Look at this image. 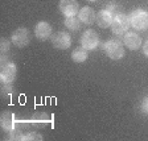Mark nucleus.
I'll use <instances>...</instances> for the list:
<instances>
[{
    "instance_id": "obj_15",
    "label": "nucleus",
    "mask_w": 148,
    "mask_h": 141,
    "mask_svg": "<svg viewBox=\"0 0 148 141\" xmlns=\"http://www.w3.org/2000/svg\"><path fill=\"white\" fill-rule=\"evenodd\" d=\"M81 20L77 16H71V17H66L65 18V27L70 29V31H78L81 28Z\"/></svg>"
},
{
    "instance_id": "obj_2",
    "label": "nucleus",
    "mask_w": 148,
    "mask_h": 141,
    "mask_svg": "<svg viewBox=\"0 0 148 141\" xmlns=\"http://www.w3.org/2000/svg\"><path fill=\"white\" fill-rule=\"evenodd\" d=\"M105 52L111 59H120L124 55L123 44L118 40H110L105 44Z\"/></svg>"
},
{
    "instance_id": "obj_9",
    "label": "nucleus",
    "mask_w": 148,
    "mask_h": 141,
    "mask_svg": "<svg viewBox=\"0 0 148 141\" xmlns=\"http://www.w3.org/2000/svg\"><path fill=\"white\" fill-rule=\"evenodd\" d=\"M52 32H53L52 25L46 21H41L34 27V36H36L38 40H46V38H49Z\"/></svg>"
},
{
    "instance_id": "obj_7",
    "label": "nucleus",
    "mask_w": 148,
    "mask_h": 141,
    "mask_svg": "<svg viewBox=\"0 0 148 141\" xmlns=\"http://www.w3.org/2000/svg\"><path fill=\"white\" fill-rule=\"evenodd\" d=\"M17 74V69H16L15 63L12 62H7L1 66V73H0V78L3 83H12L16 78Z\"/></svg>"
},
{
    "instance_id": "obj_14",
    "label": "nucleus",
    "mask_w": 148,
    "mask_h": 141,
    "mask_svg": "<svg viewBox=\"0 0 148 141\" xmlns=\"http://www.w3.org/2000/svg\"><path fill=\"white\" fill-rule=\"evenodd\" d=\"M89 50H86L85 48H75V49L71 52V59H73L74 62H77V63H82V62H85L87 59V57H89Z\"/></svg>"
},
{
    "instance_id": "obj_16",
    "label": "nucleus",
    "mask_w": 148,
    "mask_h": 141,
    "mask_svg": "<svg viewBox=\"0 0 148 141\" xmlns=\"http://www.w3.org/2000/svg\"><path fill=\"white\" fill-rule=\"evenodd\" d=\"M9 46H11V42H9L7 38H1V41H0V50H1V54L8 53Z\"/></svg>"
},
{
    "instance_id": "obj_10",
    "label": "nucleus",
    "mask_w": 148,
    "mask_h": 141,
    "mask_svg": "<svg viewBox=\"0 0 148 141\" xmlns=\"http://www.w3.org/2000/svg\"><path fill=\"white\" fill-rule=\"evenodd\" d=\"M123 42L130 50H136L139 49V46L142 45V38H140L139 34L134 33V32H130V33H127L123 37Z\"/></svg>"
},
{
    "instance_id": "obj_5",
    "label": "nucleus",
    "mask_w": 148,
    "mask_h": 141,
    "mask_svg": "<svg viewBox=\"0 0 148 141\" xmlns=\"http://www.w3.org/2000/svg\"><path fill=\"white\" fill-rule=\"evenodd\" d=\"M98 42H99V37L92 29L83 32L82 37H81V45H82V48H85L86 50H92L98 46Z\"/></svg>"
},
{
    "instance_id": "obj_4",
    "label": "nucleus",
    "mask_w": 148,
    "mask_h": 141,
    "mask_svg": "<svg viewBox=\"0 0 148 141\" xmlns=\"http://www.w3.org/2000/svg\"><path fill=\"white\" fill-rule=\"evenodd\" d=\"M11 41L15 46L17 48H24L29 44L31 41V34H29V31L27 28H17L15 32L12 33V37H11Z\"/></svg>"
},
{
    "instance_id": "obj_20",
    "label": "nucleus",
    "mask_w": 148,
    "mask_h": 141,
    "mask_svg": "<svg viewBox=\"0 0 148 141\" xmlns=\"http://www.w3.org/2000/svg\"><path fill=\"white\" fill-rule=\"evenodd\" d=\"M89 1H97V0H89Z\"/></svg>"
},
{
    "instance_id": "obj_8",
    "label": "nucleus",
    "mask_w": 148,
    "mask_h": 141,
    "mask_svg": "<svg viewBox=\"0 0 148 141\" xmlns=\"http://www.w3.org/2000/svg\"><path fill=\"white\" fill-rule=\"evenodd\" d=\"M52 44L54 48L64 50L68 49L71 45V38L69 36V33H66V32H58V33H56L52 37Z\"/></svg>"
},
{
    "instance_id": "obj_13",
    "label": "nucleus",
    "mask_w": 148,
    "mask_h": 141,
    "mask_svg": "<svg viewBox=\"0 0 148 141\" xmlns=\"http://www.w3.org/2000/svg\"><path fill=\"white\" fill-rule=\"evenodd\" d=\"M78 17H79V20L82 22H85V24H87V25H91L95 21L97 15L91 7H83L79 11V13H78Z\"/></svg>"
},
{
    "instance_id": "obj_19",
    "label": "nucleus",
    "mask_w": 148,
    "mask_h": 141,
    "mask_svg": "<svg viewBox=\"0 0 148 141\" xmlns=\"http://www.w3.org/2000/svg\"><path fill=\"white\" fill-rule=\"evenodd\" d=\"M143 53H144L145 57H148V40L144 42V45H143Z\"/></svg>"
},
{
    "instance_id": "obj_1",
    "label": "nucleus",
    "mask_w": 148,
    "mask_h": 141,
    "mask_svg": "<svg viewBox=\"0 0 148 141\" xmlns=\"http://www.w3.org/2000/svg\"><path fill=\"white\" fill-rule=\"evenodd\" d=\"M130 24L136 31H145L148 28V12L144 9H135L130 15Z\"/></svg>"
},
{
    "instance_id": "obj_18",
    "label": "nucleus",
    "mask_w": 148,
    "mask_h": 141,
    "mask_svg": "<svg viewBox=\"0 0 148 141\" xmlns=\"http://www.w3.org/2000/svg\"><path fill=\"white\" fill-rule=\"evenodd\" d=\"M142 110L144 114H148V98H145L143 100V106H142Z\"/></svg>"
},
{
    "instance_id": "obj_3",
    "label": "nucleus",
    "mask_w": 148,
    "mask_h": 141,
    "mask_svg": "<svg viewBox=\"0 0 148 141\" xmlns=\"http://www.w3.org/2000/svg\"><path fill=\"white\" fill-rule=\"evenodd\" d=\"M130 17L124 13H119L112 18V22H111V29L115 34H123L124 32H127L130 27Z\"/></svg>"
},
{
    "instance_id": "obj_12",
    "label": "nucleus",
    "mask_w": 148,
    "mask_h": 141,
    "mask_svg": "<svg viewBox=\"0 0 148 141\" xmlns=\"http://www.w3.org/2000/svg\"><path fill=\"white\" fill-rule=\"evenodd\" d=\"M0 123H1V128L7 132H12L15 129V115L11 112V111H5L3 115H1V119H0Z\"/></svg>"
},
{
    "instance_id": "obj_6",
    "label": "nucleus",
    "mask_w": 148,
    "mask_h": 141,
    "mask_svg": "<svg viewBox=\"0 0 148 141\" xmlns=\"http://www.w3.org/2000/svg\"><path fill=\"white\" fill-rule=\"evenodd\" d=\"M58 8L62 15H65L66 17L77 16V13H79V7L75 0H61Z\"/></svg>"
},
{
    "instance_id": "obj_17",
    "label": "nucleus",
    "mask_w": 148,
    "mask_h": 141,
    "mask_svg": "<svg viewBox=\"0 0 148 141\" xmlns=\"http://www.w3.org/2000/svg\"><path fill=\"white\" fill-rule=\"evenodd\" d=\"M21 140H37V141H41L42 140V136L40 133H28V135L23 136Z\"/></svg>"
},
{
    "instance_id": "obj_11",
    "label": "nucleus",
    "mask_w": 148,
    "mask_h": 141,
    "mask_svg": "<svg viewBox=\"0 0 148 141\" xmlns=\"http://www.w3.org/2000/svg\"><path fill=\"white\" fill-rule=\"evenodd\" d=\"M112 15H111V12L108 11V9H103V11H99L98 13H97V24H98L99 28H108L111 27V22H112Z\"/></svg>"
}]
</instances>
